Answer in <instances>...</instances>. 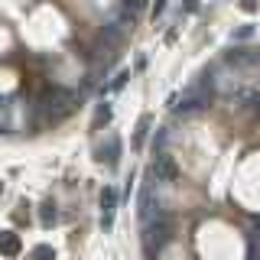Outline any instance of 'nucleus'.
I'll list each match as a JSON object with an SVG mask.
<instances>
[{"mask_svg":"<svg viewBox=\"0 0 260 260\" xmlns=\"http://www.w3.org/2000/svg\"><path fill=\"white\" fill-rule=\"evenodd\" d=\"M20 250H23L20 234H13V231H0V254H3V257H16Z\"/></svg>","mask_w":260,"mask_h":260,"instance_id":"obj_7","label":"nucleus"},{"mask_svg":"<svg viewBox=\"0 0 260 260\" xmlns=\"http://www.w3.org/2000/svg\"><path fill=\"white\" fill-rule=\"evenodd\" d=\"M241 7H244L247 13H254V10H257V0H241Z\"/></svg>","mask_w":260,"mask_h":260,"instance_id":"obj_16","label":"nucleus"},{"mask_svg":"<svg viewBox=\"0 0 260 260\" xmlns=\"http://www.w3.org/2000/svg\"><path fill=\"white\" fill-rule=\"evenodd\" d=\"M257 228H260V218H257Z\"/></svg>","mask_w":260,"mask_h":260,"instance_id":"obj_19","label":"nucleus"},{"mask_svg":"<svg viewBox=\"0 0 260 260\" xmlns=\"http://www.w3.org/2000/svg\"><path fill=\"white\" fill-rule=\"evenodd\" d=\"M124 7H127L130 13H137V10H143V7H146V0H124Z\"/></svg>","mask_w":260,"mask_h":260,"instance_id":"obj_15","label":"nucleus"},{"mask_svg":"<svg viewBox=\"0 0 260 260\" xmlns=\"http://www.w3.org/2000/svg\"><path fill=\"white\" fill-rule=\"evenodd\" d=\"M114 211H117V189L104 185V192H101V228L104 231H111V225H114Z\"/></svg>","mask_w":260,"mask_h":260,"instance_id":"obj_5","label":"nucleus"},{"mask_svg":"<svg viewBox=\"0 0 260 260\" xmlns=\"http://www.w3.org/2000/svg\"><path fill=\"white\" fill-rule=\"evenodd\" d=\"M153 179L160 185H166V182H176V176H179V166H176V160L169 156V153H156V160H153Z\"/></svg>","mask_w":260,"mask_h":260,"instance_id":"obj_4","label":"nucleus"},{"mask_svg":"<svg viewBox=\"0 0 260 260\" xmlns=\"http://www.w3.org/2000/svg\"><path fill=\"white\" fill-rule=\"evenodd\" d=\"M0 133H13V98H0Z\"/></svg>","mask_w":260,"mask_h":260,"instance_id":"obj_8","label":"nucleus"},{"mask_svg":"<svg viewBox=\"0 0 260 260\" xmlns=\"http://www.w3.org/2000/svg\"><path fill=\"white\" fill-rule=\"evenodd\" d=\"M173 241V218L156 211L150 221H143V247L146 254H160L166 244Z\"/></svg>","mask_w":260,"mask_h":260,"instance_id":"obj_1","label":"nucleus"},{"mask_svg":"<svg viewBox=\"0 0 260 260\" xmlns=\"http://www.w3.org/2000/svg\"><path fill=\"white\" fill-rule=\"evenodd\" d=\"M211 98H215V88H211V72H205L202 81H195L192 88H185L182 98H173V104H176V111L189 114V111L208 108V104H211Z\"/></svg>","mask_w":260,"mask_h":260,"instance_id":"obj_2","label":"nucleus"},{"mask_svg":"<svg viewBox=\"0 0 260 260\" xmlns=\"http://www.w3.org/2000/svg\"><path fill=\"white\" fill-rule=\"evenodd\" d=\"M254 36V26H238V30L231 32V39H238V43H244V39H250Z\"/></svg>","mask_w":260,"mask_h":260,"instance_id":"obj_12","label":"nucleus"},{"mask_svg":"<svg viewBox=\"0 0 260 260\" xmlns=\"http://www.w3.org/2000/svg\"><path fill=\"white\" fill-rule=\"evenodd\" d=\"M0 195H3V182H0Z\"/></svg>","mask_w":260,"mask_h":260,"instance_id":"obj_18","label":"nucleus"},{"mask_svg":"<svg viewBox=\"0 0 260 260\" xmlns=\"http://www.w3.org/2000/svg\"><path fill=\"white\" fill-rule=\"evenodd\" d=\"M150 114H143L140 117V124H137V137H133V143H137V146H143V140H146V130H150Z\"/></svg>","mask_w":260,"mask_h":260,"instance_id":"obj_10","label":"nucleus"},{"mask_svg":"<svg viewBox=\"0 0 260 260\" xmlns=\"http://www.w3.org/2000/svg\"><path fill=\"white\" fill-rule=\"evenodd\" d=\"M127 78H130V72H120V75L117 78H114V81H111V91H120V88H124V85H127Z\"/></svg>","mask_w":260,"mask_h":260,"instance_id":"obj_14","label":"nucleus"},{"mask_svg":"<svg viewBox=\"0 0 260 260\" xmlns=\"http://www.w3.org/2000/svg\"><path fill=\"white\" fill-rule=\"evenodd\" d=\"M72 108H75V91L52 88V91L43 98V114H46V120H62Z\"/></svg>","mask_w":260,"mask_h":260,"instance_id":"obj_3","label":"nucleus"},{"mask_svg":"<svg viewBox=\"0 0 260 260\" xmlns=\"http://www.w3.org/2000/svg\"><path fill=\"white\" fill-rule=\"evenodd\" d=\"M117 156H120V140L114 137V133H111L108 143H104V146L98 150V160H101V162H108V166H117Z\"/></svg>","mask_w":260,"mask_h":260,"instance_id":"obj_6","label":"nucleus"},{"mask_svg":"<svg viewBox=\"0 0 260 260\" xmlns=\"http://www.w3.org/2000/svg\"><path fill=\"white\" fill-rule=\"evenodd\" d=\"M108 120H111V104H101V108H98V117H95V127L108 124Z\"/></svg>","mask_w":260,"mask_h":260,"instance_id":"obj_13","label":"nucleus"},{"mask_svg":"<svg viewBox=\"0 0 260 260\" xmlns=\"http://www.w3.org/2000/svg\"><path fill=\"white\" fill-rule=\"evenodd\" d=\"M32 260H55V250L49 244H39V247L32 250Z\"/></svg>","mask_w":260,"mask_h":260,"instance_id":"obj_11","label":"nucleus"},{"mask_svg":"<svg viewBox=\"0 0 260 260\" xmlns=\"http://www.w3.org/2000/svg\"><path fill=\"white\" fill-rule=\"evenodd\" d=\"M55 218H59V211H55V202H43V205H39V221H43V228H52Z\"/></svg>","mask_w":260,"mask_h":260,"instance_id":"obj_9","label":"nucleus"},{"mask_svg":"<svg viewBox=\"0 0 260 260\" xmlns=\"http://www.w3.org/2000/svg\"><path fill=\"white\" fill-rule=\"evenodd\" d=\"M166 10V0H156V7H153V16H156V13H162Z\"/></svg>","mask_w":260,"mask_h":260,"instance_id":"obj_17","label":"nucleus"}]
</instances>
